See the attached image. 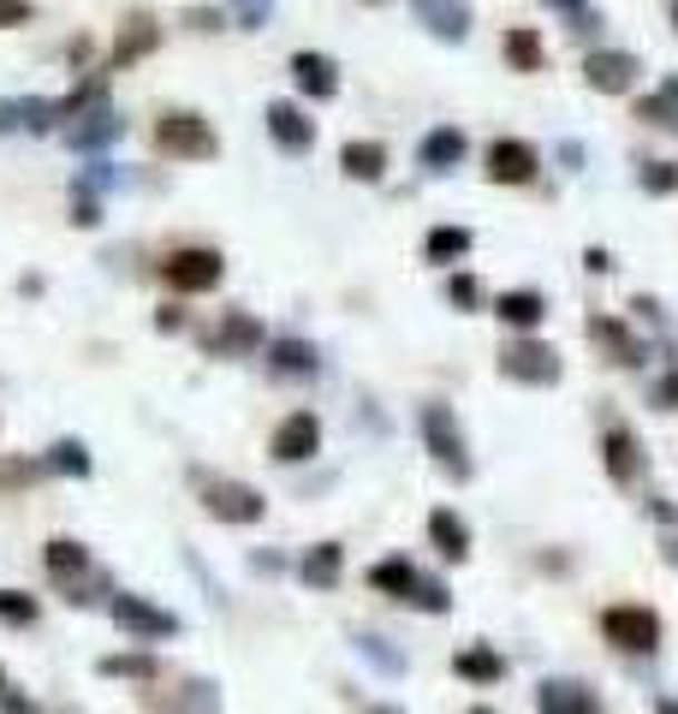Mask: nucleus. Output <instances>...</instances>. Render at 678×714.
Returning a JSON list of instances; mask_svg holds the SVG:
<instances>
[{"label":"nucleus","instance_id":"nucleus-1","mask_svg":"<svg viewBox=\"0 0 678 714\" xmlns=\"http://www.w3.org/2000/svg\"><path fill=\"white\" fill-rule=\"evenodd\" d=\"M155 149L173 155V162H215V155H220V137H215V126H208L203 114L179 108V114H161V119H155Z\"/></svg>","mask_w":678,"mask_h":714},{"label":"nucleus","instance_id":"nucleus-2","mask_svg":"<svg viewBox=\"0 0 678 714\" xmlns=\"http://www.w3.org/2000/svg\"><path fill=\"white\" fill-rule=\"evenodd\" d=\"M500 375L507 381H524V388H553L566 370H560V352L553 345H542V340H507L500 345Z\"/></svg>","mask_w":678,"mask_h":714},{"label":"nucleus","instance_id":"nucleus-3","mask_svg":"<svg viewBox=\"0 0 678 714\" xmlns=\"http://www.w3.org/2000/svg\"><path fill=\"white\" fill-rule=\"evenodd\" d=\"M203 512L220 518V525H263L268 500L250 489V482H233V477H203Z\"/></svg>","mask_w":678,"mask_h":714},{"label":"nucleus","instance_id":"nucleus-4","mask_svg":"<svg viewBox=\"0 0 678 714\" xmlns=\"http://www.w3.org/2000/svg\"><path fill=\"white\" fill-rule=\"evenodd\" d=\"M416 423H423V441L434 452V464L452 470V477H471V452H464L459 417H452L446 405H423V411H416Z\"/></svg>","mask_w":678,"mask_h":714},{"label":"nucleus","instance_id":"nucleus-5","mask_svg":"<svg viewBox=\"0 0 678 714\" xmlns=\"http://www.w3.org/2000/svg\"><path fill=\"white\" fill-rule=\"evenodd\" d=\"M601 632H607V643H619L625 655H655L660 649V614L655 607H607Z\"/></svg>","mask_w":678,"mask_h":714},{"label":"nucleus","instance_id":"nucleus-6","mask_svg":"<svg viewBox=\"0 0 678 714\" xmlns=\"http://www.w3.org/2000/svg\"><path fill=\"white\" fill-rule=\"evenodd\" d=\"M161 281L173 292H215L226 281V263H220V251H203V245H185V251H173L167 263H161Z\"/></svg>","mask_w":678,"mask_h":714},{"label":"nucleus","instance_id":"nucleus-7","mask_svg":"<svg viewBox=\"0 0 678 714\" xmlns=\"http://www.w3.org/2000/svg\"><path fill=\"white\" fill-rule=\"evenodd\" d=\"M637 78H642V60L625 55V48H596L583 60V84L596 96H625V90H637Z\"/></svg>","mask_w":678,"mask_h":714},{"label":"nucleus","instance_id":"nucleus-8","mask_svg":"<svg viewBox=\"0 0 678 714\" xmlns=\"http://www.w3.org/2000/svg\"><path fill=\"white\" fill-rule=\"evenodd\" d=\"M108 614H114V625H119L126 637H144V643L179 632V614H167V607H155V601H144V596H114Z\"/></svg>","mask_w":678,"mask_h":714},{"label":"nucleus","instance_id":"nucleus-9","mask_svg":"<svg viewBox=\"0 0 678 714\" xmlns=\"http://www.w3.org/2000/svg\"><path fill=\"white\" fill-rule=\"evenodd\" d=\"M542 173V149L524 144V137H494L489 144V179L494 185H530Z\"/></svg>","mask_w":678,"mask_h":714},{"label":"nucleus","instance_id":"nucleus-10","mask_svg":"<svg viewBox=\"0 0 678 714\" xmlns=\"http://www.w3.org/2000/svg\"><path fill=\"white\" fill-rule=\"evenodd\" d=\"M203 345H208L215 358H250V352H263V345H268V334H263V322H256L250 310H226L220 327H215Z\"/></svg>","mask_w":678,"mask_h":714},{"label":"nucleus","instance_id":"nucleus-11","mask_svg":"<svg viewBox=\"0 0 678 714\" xmlns=\"http://www.w3.org/2000/svg\"><path fill=\"white\" fill-rule=\"evenodd\" d=\"M268 452H274L281 464H304V459H316V452H322V423H316V411H292L286 423L274 429Z\"/></svg>","mask_w":678,"mask_h":714},{"label":"nucleus","instance_id":"nucleus-12","mask_svg":"<svg viewBox=\"0 0 678 714\" xmlns=\"http://www.w3.org/2000/svg\"><path fill=\"white\" fill-rule=\"evenodd\" d=\"M416 25L429 30L434 42H464L471 37V7L464 0H411Z\"/></svg>","mask_w":678,"mask_h":714},{"label":"nucleus","instance_id":"nucleus-13","mask_svg":"<svg viewBox=\"0 0 678 714\" xmlns=\"http://www.w3.org/2000/svg\"><path fill=\"white\" fill-rule=\"evenodd\" d=\"M263 119H268V137L286 155H304L309 144H316V119H304V108H292V101H268Z\"/></svg>","mask_w":678,"mask_h":714},{"label":"nucleus","instance_id":"nucleus-14","mask_svg":"<svg viewBox=\"0 0 678 714\" xmlns=\"http://www.w3.org/2000/svg\"><path fill=\"white\" fill-rule=\"evenodd\" d=\"M292 84L316 101H334L340 96V66L327 55H316V48H298V55H292Z\"/></svg>","mask_w":678,"mask_h":714},{"label":"nucleus","instance_id":"nucleus-15","mask_svg":"<svg viewBox=\"0 0 678 714\" xmlns=\"http://www.w3.org/2000/svg\"><path fill=\"white\" fill-rule=\"evenodd\" d=\"M601 464H607V477H613V482H637L642 477V447H637V434L625 429V423H607V434H601Z\"/></svg>","mask_w":678,"mask_h":714},{"label":"nucleus","instance_id":"nucleus-16","mask_svg":"<svg viewBox=\"0 0 678 714\" xmlns=\"http://www.w3.org/2000/svg\"><path fill=\"white\" fill-rule=\"evenodd\" d=\"M589 340H596L619 370H637V363H642V340L625 322H613V316H589Z\"/></svg>","mask_w":678,"mask_h":714},{"label":"nucleus","instance_id":"nucleus-17","mask_svg":"<svg viewBox=\"0 0 678 714\" xmlns=\"http://www.w3.org/2000/svg\"><path fill=\"white\" fill-rule=\"evenodd\" d=\"M494 316L507 322V327H518V334H535V327H542V316H548V299H542L535 286L500 292V299H494Z\"/></svg>","mask_w":678,"mask_h":714},{"label":"nucleus","instance_id":"nucleus-18","mask_svg":"<svg viewBox=\"0 0 678 714\" xmlns=\"http://www.w3.org/2000/svg\"><path fill=\"white\" fill-rule=\"evenodd\" d=\"M42 566H48V578L72 589L78 578H90V548L72 542V536H55V542L42 548Z\"/></svg>","mask_w":678,"mask_h":714},{"label":"nucleus","instance_id":"nucleus-19","mask_svg":"<svg viewBox=\"0 0 678 714\" xmlns=\"http://www.w3.org/2000/svg\"><path fill=\"white\" fill-rule=\"evenodd\" d=\"M161 48V25L149 19V12H137V19L119 25V37H114V66H131V60H144Z\"/></svg>","mask_w":678,"mask_h":714},{"label":"nucleus","instance_id":"nucleus-20","mask_svg":"<svg viewBox=\"0 0 678 714\" xmlns=\"http://www.w3.org/2000/svg\"><path fill=\"white\" fill-rule=\"evenodd\" d=\"M535 714H601V708H596V691L571 685V678H548L535 691Z\"/></svg>","mask_w":678,"mask_h":714},{"label":"nucleus","instance_id":"nucleus-21","mask_svg":"<svg viewBox=\"0 0 678 714\" xmlns=\"http://www.w3.org/2000/svg\"><path fill=\"white\" fill-rule=\"evenodd\" d=\"M340 173H345V179L375 185L381 173H387V144H375V137H352V144L340 149Z\"/></svg>","mask_w":678,"mask_h":714},{"label":"nucleus","instance_id":"nucleus-22","mask_svg":"<svg viewBox=\"0 0 678 714\" xmlns=\"http://www.w3.org/2000/svg\"><path fill=\"white\" fill-rule=\"evenodd\" d=\"M126 131V119H119L108 101L90 114H78V126H66V137H72V149H101V144H114V137Z\"/></svg>","mask_w":678,"mask_h":714},{"label":"nucleus","instance_id":"nucleus-23","mask_svg":"<svg viewBox=\"0 0 678 714\" xmlns=\"http://www.w3.org/2000/svg\"><path fill=\"white\" fill-rule=\"evenodd\" d=\"M464 149H471V137H464L459 126H434L423 137V167L429 173H452V167L464 162Z\"/></svg>","mask_w":678,"mask_h":714},{"label":"nucleus","instance_id":"nucleus-24","mask_svg":"<svg viewBox=\"0 0 678 714\" xmlns=\"http://www.w3.org/2000/svg\"><path fill=\"white\" fill-rule=\"evenodd\" d=\"M429 542L441 548V560H464L471 554V525L452 507H441V512H429Z\"/></svg>","mask_w":678,"mask_h":714},{"label":"nucleus","instance_id":"nucleus-25","mask_svg":"<svg viewBox=\"0 0 678 714\" xmlns=\"http://www.w3.org/2000/svg\"><path fill=\"white\" fill-rule=\"evenodd\" d=\"M340 571H345V548H340V542H316V548L298 560V578H304L309 589H334Z\"/></svg>","mask_w":678,"mask_h":714},{"label":"nucleus","instance_id":"nucleus-26","mask_svg":"<svg viewBox=\"0 0 678 714\" xmlns=\"http://www.w3.org/2000/svg\"><path fill=\"white\" fill-rule=\"evenodd\" d=\"M416 578H423V571H416L405 554H393V560H381V566H370V584L381 589V596H393V601H411V589H416Z\"/></svg>","mask_w":678,"mask_h":714},{"label":"nucleus","instance_id":"nucleus-27","mask_svg":"<svg viewBox=\"0 0 678 714\" xmlns=\"http://www.w3.org/2000/svg\"><path fill=\"white\" fill-rule=\"evenodd\" d=\"M500 55H507L512 72H542V37H535L530 25H512L507 37H500Z\"/></svg>","mask_w":678,"mask_h":714},{"label":"nucleus","instance_id":"nucleus-28","mask_svg":"<svg viewBox=\"0 0 678 714\" xmlns=\"http://www.w3.org/2000/svg\"><path fill=\"white\" fill-rule=\"evenodd\" d=\"M471 245H476L471 226H434V233L423 238V256L446 268V263H459V256H471Z\"/></svg>","mask_w":678,"mask_h":714},{"label":"nucleus","instance_id":"nucleus-29","mask_svg":"<svg viewBox=\"0 0 678 714\" xmlns=\"http://www.w3.org/2000/svg\"><path fill=\"white\" fill-rule=\"evenodd\" d=\"M452 673L471 678V685H500V678H507V661H500L494 649H459L452 655Z\"/></svg>","mask_w":678,"mask_h":714},{"label":"nucleus","instance_id":"nucleus-30","mask_svg":"<svg viewBox=\"0 0 678 714\" xmlns=\"http://www.w3.org/2000/svg\"><path fill=\"white\" fill-rule=\"evenodd\" d=\"M268 363L281 375H316V345H304V340H268Z\"/></svg>","mask_w":678,"mask_h":714},{"label":"nucleus","instance_id":"nucleus-31","mask_svg":"<svg viewBox=\"0 0 678 714\" xmlns=\"http://www.w3.org/2000/svg\"><path fill=\"white\" fill-rule=\"evenodd\" d=\"M637 119H649V126H660V131H678V78H667L655 96H642Z\"/></svg>","mask_w":678,"mask_h":714},{"label":"nucleus","instance_id":"nucleus-32","mask_svg":"<svg viewBox=\"0 0 678 714\" xmlns=\"http://www.w3.org/2000/svg\"><path fill=\"white\" fill-rule=\"evenodd\" d=\"M96 667H101V678H155V673H161V661H155V655H101Z\"/></svg>","mask_w":678,"mask_h":714},{"label":"nucleus","instance_id":"nucleus-33","mask_svg":"<svg viewBox=\"0 0 678 714\" xmlns=\"http://www.w3.org/2000/svg\"><path fill=\"white\" fill-rule=\"evenodd\" d=\"M48 470H60V477H90V447L83 441H55L48 447Z\"/></svg>","mask_w":678,"mask_h":714},{"label":"nucleus","instance_id":"nucleus-34","mask_svg":"<svg viewBox=\"0 0 678 714\" xmlns=\"http://www.w3.org/2000/svg\"><path fill=\"white\" fill-rule=\"evenodd\" d=\"M0 619H7V625H37L42 619V601L24 596V589H0Z\"/></svg>","mask_w":678,"mask_h":714},{"label":"nucleus","instance_id":"nucleus-35","mask_svg":"<svg viewBox=\"0 0 678 714\" xmlns=\"http://www.w3.org/2000/svg\"><path fill=\"white\" fill-rule=\"evenodd\" d=\"M411 607H423V614H446V607H452V596H446V584L416 578V589H411Z\"/></svg>","mask_w":678,"mask_h":714},{"label":"nucleus","instance_id":"nucleus-36","mask_svg":"<svg viewBox=\"0 0 678 714\" xmlns=\"http://www.w3.org/2000/svg\"><path fill=\"white\" fill-rule=\"evenodd\" d=\"M642 190H649V197H672V190H678V167L672 162H649V167H642Z\"/></svg>","mask_w":678,"mask_h":714},{"label":"nucleus","instance_id":"nucleus-37","mask_svg":"<svg viewBox=\"0 0 678 714\" xmlns=\"http://www.w3.org/2000/svg\"><path fill=\"white\" fill-rule=\"evenodd\" d=\"M446 299L459 304V310H476V304H482V286H476V274H452V281H446Z\"/></svg>","mask_w":678,"mask_h":714},{"label":"nucleus","instance_id":"nucleus-38","mask_svg":"<svg viewBox=\"0 0 678 714\" xmlns=\"http://www.w3.org/2000/svg\"><path fill=\"white\" fill-rule=\"evenodd\" d=\"M649 405H660V411H678V370H667V375H660L655 388H649Z\"/></svg>","mask_w":678,"mask_h":714},{"label":"nucleus","instance_id":"nucleus-39","mask_svg":"<svg viewBox=\"0 0 678 714\" xmlns=\"http://www.w3.org/2000/svg\"><path fill=\"white\" fill-rule=\"evenodd\" d=\"M30 19H37V7H30V0H0V30H19Z\"/></svg>","mask_w":678,"mask_h":714},{"label":"nucleus","instance_id":"nucleus-40","mask_svg":"<svg viewBox=\"0 0 678 714\" xmlns=\"http://www.w3.org/2000/svg\"><path fill=\"white\" fill-rule=\"evenodd\" d=\"M238 7V25L256 30V25H268V12H274V0H233Z\"/></svg>","mask_w":678,"mask_h":714},{"label":"nucleus","instance_id":"nucleus-41","mask_svg":"<svg viewBox=\"0 0 678 714\" xmlns=\"http://www.w3.org/2000/svg\"><path fill=\"white\" fill-rule=\"evenodd\" d=\"M72 221H78V226H96V221H101V203L90 197V190H72Z\"/></svg>","mask_w":678,"mask_h":714},{"label":"nucleus","instance_id":"nucleus-42","mask_svg":"<svg viewBox=\"0 0 678 714\" xmlns=\"http://www.w3.org/2000/svg\"><path fill=\"white\" fill-rule=\"evenodd\" d=\"M155 327H161V334H179V327H185V310H179V304L155 310Z\"/></svg>","mask_w":678,"mask_h":714},{"label":"nucleus","instance_id":"nucleus-43","mask_svg":"<svg viewBox=\"0 0 678 714\" xmlns=\"http://www.w3.org/2000/svg\"><path fill=\"white\" fill-rule=\"evenodd\" d=\"M0 714H37V703L19 696V691H0Z\"/></svg>","mask_w":678,"mask_h":714},{"label":"nucleus","instance_id":"nucleus-44","mask_svg":"<svg viewBox=\"0 0 678 714\" xmlns=\"http://www.w3.org/2000/svg\"><path fill=\"white\" fill-rule=\"evenodd\" d=\"M649 518H655V525H672V500H660V495H649Z\"/></svg>","mask_w":678,"mask_h":714},{"label":"nucleus","instance_id":"nucleus-45","mask_svg":"<svg viewBox=\"0 0 678 714\" xmlns=\"http://www.w3.org/2000/svg\"><path fill=\"white\" fill-rule=\"evenodd\" d=\"M583 268L589 274H607V268H613V256H607V251H583Z\"/></svg>","mask_w":678,"mask_h":714},{"label":"nucleus","instance_id":"nucleus-46","mask_svg":"<svg viewBox=\"0 0 678 714\" xmlns=\"http://www.w3.org/2000/svg\"><path fill=\"white\" fill-rule=\"evenodd\" d=\"M548 7H553V12H583L589 0H548Z\"/></svg>","mask_w":678,"mask_h":714},{"label":"nucleus","instance_id":"nucleus-47","mask_svg":"<svg viewBox=\"0 0 678 714\" xmlns=\"http://www.w3.org/2000/svg\"><path fill=\"white\" fill-rule=\"evenodd\" d=\"M667 12H672V30H678V0H672V7H667Z\"/></svg>","mask_w":678,"mask_h":714},{"label":"nucleus","instance_id":"nucleus-48","mask_svg":"<svg viewBox=\"0 0 678 714\" xmlns=\"http://www.w3.org/2000/svg\"><path fill=\"white\" fill-rule=\"evenodd\" d=\"M464 714H494V708H464Z\"/></svg>","mask_w":678,"mask_h":714},{"label":"nucleus","instance_id":"nucleus-49","mask_svg":"<svg viewBox=\"0 0 678 714\" xmlns=\"http://www.w3.org/2000/svg\"><path fill=\"white\" fill-rule=\"evenodd\" d=\"M0 691H12V685H7V673H0Z\"/></svg>","mask_w":678,"mask_h":714},{"label":"nucleus","instance_id":"nucleus-50","mask_svg":"<svg viewBox=\"0 0 678 714\" xmlns=\"http://www.w3.org/2000/svg\"><path fill=\"white\" fill-rule=\"evenodd\" d=\"M375 714H399V708H375Z\"/></svg>","mask_w":678,"mask_h":714},{"label":"nucleus","instance_id":"nucleus-51","mask_svg":"<svg viewBox=\"0 0 678 714\" xmlns=\"http://www.w3.org/2000/svg\"><path fill=\"white\" fill-rule=\"evenodd\" d=\"M370 7H375V0H370Z\"/></svg>","mask_w":678,"mask_h":714}]
</instances>
